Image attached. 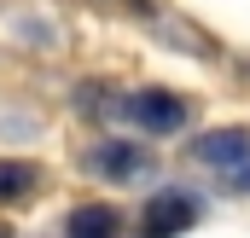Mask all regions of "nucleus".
<instances>
[{
    "mask_svg": "<svg viewBox=\"0 0 250 238\" xmlns=\"http://www.w3.org/2000/svg\"><path fill=\"white\" fill-rule=\"evenodd\" d=\"M192 157L198 163H209V169H245L250 163V128H209V134H198L192 139Z\"/></svg>",
    "mask_w": 250,
    "mask_h": 238,
    "instance_id": "20e7f679",
    "label": "nucleus"
},
{
    "mask_svg": "<svg viewBox=\"0 0 250 238\" xmlns=\"http://www.w3.org/2000/svg\"><path fill=\"white\" fill-rule=\"evenodd\" d=\"M82 169L99 175V180H140V175H151V157L134 139H105V145H93L82 157Z\"/></svg>",
    "mask_w": 250,
    "mask_h": 238,
    "instance_id": "7ed1b4c3",
    "label": "nucleus"
},
{
    "mask_svg": "<svg viewBox=\"0 0 250 238\" xmlns=\"http://www.w3.org/2000/svg\"><path fill=\"white\" fill-rule=\"evenodd\" d=\"M123 117L134 128H146V134H181L187 117H192V105L181 93H169V87H140V93L123 99Z\"/></svg>",
    "mask_w": 250,
    "mask_h": 238,
    "instance_id": "f03ea898",
    "label": "nucleus"
},
{
    "mask_svg": "<svg viewBox=\"0 0 250 238\" xmlns=\"http://www.w3.org/2000/svg\"><path fill=\"white\" fill-rule=\"evenodd\" d=\"M35 169L29 163H12V157H0V203H18V198H29L35 192Z\"/></svg>",
    "mask_w": 250,
    "mask_h": 238,
    "instance_id": "423d86ee",
    "label": "nucleus"
},
{
    "mask_svg": "<svg viewBox=\"0 0 250 238\" xmlns=\"http://www.w3.org/2000/svg\"><path fill=\"white\" fill-rule=\"evenodd\" d=\"M64 238H123V215L111 203H82V209H70Z\"/></svg>",
    "mask_w": 250,
    "mask_h": 238,
    "instance_id": "39448f33",
    "label": "nucleus"
},
{
    "mask_svg": "<svg viewBox=\"0 0 250 238\" xmlns=\"http://www.w3.org/2000/svg\"><path fill=\"white\" fill-rule=\"evenodd\" d=\"M198 215H204L198 192L169 186V192H157L151 203H140V238H181L187 227H198Z\"/></svg>",
    "mask_w": 250,
    "mask_h": 238,
    "instance_id": "f257e3e1",
    "label": "nucleus"
},
{
    "mask_svg": "<svg viewBox=\"0 0 250 238\" xmlns=\"http://www.w3.org/2000/svg\"><path fill=\"white\" fill-rule=\"evenodd\" d=\"M0 238H12V233H6V227H0Z\"/></svg>",
    "mask_w": 250,
    "mask_h": 238,
    "instance_id": "0eeeda50",
    "label": "nucleus"
}]
</instances>
